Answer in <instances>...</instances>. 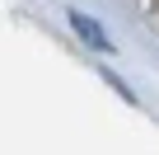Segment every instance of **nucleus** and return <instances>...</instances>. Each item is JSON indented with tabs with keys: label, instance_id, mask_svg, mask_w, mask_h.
I'll return each mask as SVG.
<instances>
[{
	"label": "nucleus",
	"instance_id": "f257e3e1",
	"mask_svg": "<svg viewBox=\"0 0 159 155\" xmlns=\"http://www.w3.org/2000/svg\"><path fill=\"white\" fill-rule=\"evenodd\" d=\"M75 28H80V33H84V38H89L94 47H108V38H103V33H98V28H94L89 19H80V14H75Z\"/></svg>",
	"mask_w": 159,
	"mask_h": 155
}]
</instances>
